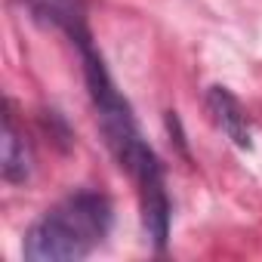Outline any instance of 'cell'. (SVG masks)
Here are the masks:
<instances>
[{
	"instance_id": "6da1fadb",
	"label": "cell",
	"mask_w": 262,
	"mask_h": 262,
	"mask_svg": "<svg viewBox=\"0 0 262 262\" xmlns=\"http://www.w3.org/2000/svg\"><path fill=\"white\" fill-rule=\"evenodd\" d=\"M111 231V204L99 191H77L47 210L25 234L22 253L31 262L86 259Z\"/></svg>"
},
{
	"instance_id": "3957f363",
	"label": "cell",
	"mask_w": 262,
	"mask_h": 262,
	"mask_svg": "<svg viewBox=\"0 0 262 262\" xmlns=\"http://www.w3.org/2000/svg\"><path fill=\"white\" fill-rule=\"evenodd\" d=\"M0 170H4V179L10 185H19L31 176L34 170V155L31 145L25 142V133L16 126L13 111L4 114V158H0Z\"/></svg>"
},
{
	"instance_id": "277c9868",
	"label": "cell",
	"mask_w": 262,
	"mask_h": 262,
	"mask_svg": "<svg viewBox=\"0 0 262 262\" xmlns=\"http://www.w3.org/2000/svg\"><path fill=\"white\" fill-rule=\"evenodd\" d=\"M34 19L62 28L71 40H80L86 31V13H83V0H25Z\"/></svg>"
},
{
	"instance_id": "7a4b0ae2",
	"label": "cell",
	"mask_w": 262,
	"mask_h": 262,
	"mask_svg": "<svg viewBox=\"0 0 262 262\" xmlns=\"http://www.w3.org/2000/svg\"><path fill=\"white\" fill-rule=\"evenodd\" d=\"M207 111L213 117V123L237 145V148H250L253 145V129H250V117L244 111V105L237 102L234 93H228L225 86H210L207 90Z\"/></svg>"
}]
</instances>
